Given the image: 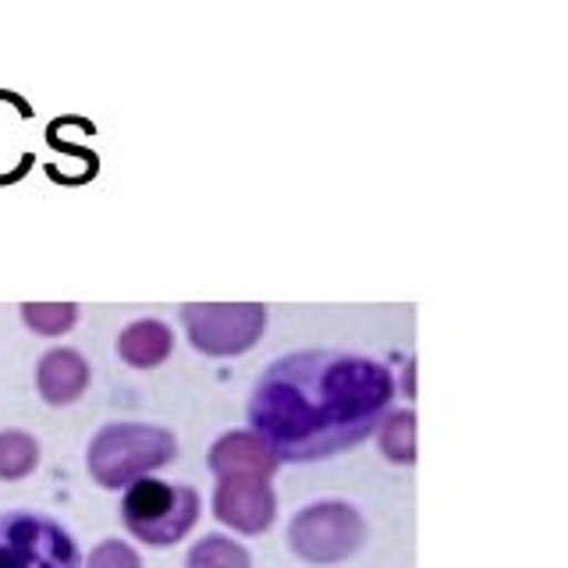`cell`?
<instances>
[{
    "mask_svg": "<svg viewBox=\"0 0 568 568\" xmlns=\"http://www.w3.org/2000/svg\"><path fill=\"white\" fill-rule=\"evenodd\" d=\"M395 402V377L355 352L306 348L263 369L248 398V426L277 462H320L377 434Z\"/></svg>",
    "mask_w": 568,
    "mask_h": 568,
    "instance_id": "cell-1",
    "label": "cell"
},
{
    "mask_svg": "<svg viewBox=\"0 0 568 568\" xmlns=\"http://www.w3.org/2000/svg\"><path fill=\"white\" fill-rule=\"evenodd\" d=\"M178 455V437L168 426L153 423H106L100 434L89 440L85 466L93 484L103 490L132 487L135 479L164 469Z\"/></svg>",
    "mask_w": 568,
    "mask_h": 568,
    "instance_id": "cell-2",
    "label": "cell"
},
{
    "mask_svg": "<svg viewBox=\"0 0 568 568\" xmlns=\"http://www.w3.org/2000/svg\"><path fill=\"white\" fill-rule=\"evenodd\" d=\"M121 523L146 547H171L185 540L200 523V494L185 484H168L153 476L135 479L124 490Z\"/></svg>",
    "mask_w": 568,
    "mask_h": 568,
    "instance_id": "cell-3",
    "label": "cell"
},
{
    "mask_svg": "<svg viewBox=\"0 0 568 568\" xmlns=\"http://www.w3.org/2000/svg\"><path fill=\"white\" fill-rule=\"evenodd\" d=\"M182 327L200 355L231 359L256 348L266 331V306L263 302H185Z\"/></svg>",
    "mask_w": 568,
    "mask_h": 568,
    "instance_id": "cell-4",
    "label": "cell"
},
{
    "mask_svg": "<svg viewBox=\"0 0 568 568\" xmlns=\"http://www.w3.org/2000/svg\"><path fill=\"white\" fill-rule=\"evenodd\" d=\"M366 540V519L345 501H316L302 508L288 526V547L310 565H337Z\"/></svg>",
    "mask_w": 568,
    "mask_h": 568,
    "instance_id": "cell-5",
    "label": "cell"
},
{
    "mask_svg": "<svg viewBox=\"0 0 568 568\" xmlns=\"http://www.w3.org/2000/svg\"><path fill=\"white\" fill-rule=\"evenodd\" d=\"M71 532L40 511L0 515V568H79Z\"/></svg>",
    "mask_w": 568,
    "mask_h": 568,
    "instance_id": "cell-6",
    "label": "cell"
},
{
    "mask_svg": "<svg viewBox=\"0 0 568 568\" xmlns=\"http://www.w3.org/2000/svg\"><path fill=\"white\" fill-rule=\"evenodd\" d=\"M213 515L245 537L271 529L277 519V497L266 479H221L213 490Z\"/></svg>",
    "mask_w": 568,
    "mask_h": 568,
    "instance_id": "cell-7",
    "label": "cell"
},
{
    "mask_svg": "<svg viewBox=\"0 0 568 568\" xmlns=\"http://www.w3.org/2000/svg\"><path fill=\"white\" fill-rule=\"evenodd\" d=\"M206 466L217 479H271L281 462L253 430H231L213 440Z\"/></svg>",
    "mask_w": 568,
    "mask_h": 568,
    "instance_id": "cell-8",
    "label": "cell"
},
{
    "mask_svg": "<svg viewBox=\"0 0 568 568\" xmlns=\"http://www.w3.org/2000/svg\"><path fill=\"white\" fill-rule=\"evenodd\" d=\"M93 373H89L85 355L75 348H50L43 352L40 366H36V390L47 405H75L85 390Z\"/></svg>",
    "mask_w": 568,
    "mask_h": 568,
    "instance_id": "cell-9",
    "label": "cell"
},
{
    "mask_svg": "<svg viewBox=\"0 0 568 568\" xmlns=\"http://www.w3.org/2000/svg\"><path fill=\"white\" fill-rule=\"evenodd\" d=\"M174 352V331L164 320H132L129 327L118 334V355L121 363H129L132 369H156L171 359Z\"/></svg>",
    "mask_w": 568,
    "mask_h": 568,
    "instance_id": "cell-10",
    "label": "cell"
},
{
    "mask_svg": "<svg viewBox=\"0 0 568 568\" xmlns=\"http://www.w3.org/2000/svg\"><path fill=\"white\" fill-rule=\"evenodd\" d=\"M381 455L395 466H413L416 462V413L413 408H395L377 426Z\"/></svg>",
    "mask_w": 568,
    "mask_h": 568,
    "instance_id": "cell-11",
    "label": "cell"
},
{
    "mask_svg": "<svg viewBox=\"0 0 568 568\" xmlns=\"http://www.w3.org/2000/svg\"><path fill=\"white\" fill-rule=\"evenodd\" d=\"M40 466V440L26 430H0V479H26Z\"/></svg>",
    "mask_w": 568,
    "mask_h": 568,
    "instance_id": "cell-12",
    "label": "cell"
},
{
    "mask_svg": "<svg viewBox=\"0 0 568 568\" xmlns=\"http://www.w3.org/2000/svg\"><path fill=\"white\" fill-rule=\"evenodd\" d=\"M189 568H253V555L239 540L210 532L189 550Z\"/></svg>",
    "mask_w": 568,
    "mask_h": 568,
    "instance_id": "cell-13",
    "label": "cell"
},
{
    "mask_svg": "<svg viewBox=\"0 0 568 568\" xmlns=\"http://www.w3.org/2000/svg\"><path fill=\"white\" fill-rule=\"evenodd\" d=\"M22 320L32 334L61 337L79 324L75 302H22Z\"/></svg>",
    "mask_w": 568,
    "mask_h": 568,
    "instance_id": "cell-14",
    "label": "cell"
},
{
    "mask_svg": "<svg viewBox=\"0 0 568 568\" xmlns=\"http://www.w3.org/2000/svg\"><path fill=\"white\" fill-rule=\"evenodd\" d=\"M85 568H142V558L132 544L124 540H103L100 547H93Z\"/></svg>",
    "mask_w": 568,
    "mask_h": 568,
    "instance_id": "cell-15",
    "label": "cell"
}]
</instances>
